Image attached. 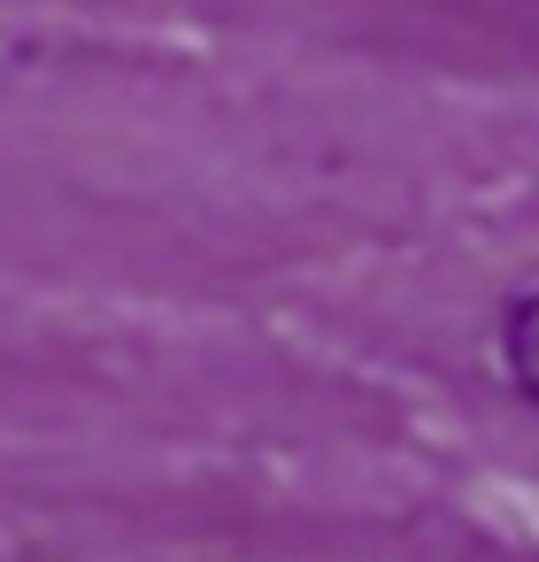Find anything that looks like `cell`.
I'll use <instances>...</instances> for the list:
<instances>
[{
	"mask_svg": "<svg viewBox=\"0 0 539 562\" xmlns=\"http://www.w3.org/2000/svg\"><path fill=\"white\" fill-rule=\"evenodd\" d=\"M501 362H508L516 393L539 408V285L508 301V316H501Z\"/></svg>",
	"mask_w": 539,
	"mask_h": 562,
	"instance_id": "cell-1",
	"label": "cell"
}]
</instances>
